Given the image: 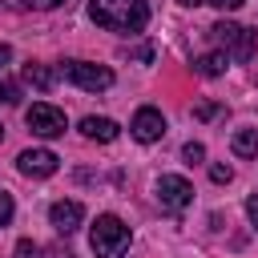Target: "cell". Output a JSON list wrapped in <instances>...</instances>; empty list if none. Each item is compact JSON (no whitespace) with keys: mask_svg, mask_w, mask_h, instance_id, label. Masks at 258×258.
<instances>
[{"mask_svg":"<svg viewBox=\"0 0 258 258\" xmlns=\"http://www.w3.org/2000/svg\"><path fill=\"white\" fill-rule=\"evenodd\" d=\"M89 16L93 24L109 28V32H141L149 24V4L145 0H89Z\"/></svg>","mask_w":258,"mask_h":258,"instance_id":"cell-1","label":"cell"},{"mask_svg":"<svg viewBox=\"0 0 258 258\" xmlns=\"http://www.w3.org/2000/svg\"><path fill=\"white\" fill-rule=\"evenodd\" d=\"M129 238L133 234H129V226L117 214H101L93 222V230H89V246H93L97 258H121L129 250Z\"/></svg>","mask_w":258,"mask_h":258,"instance_id":"cell-2","label":"cell"},{"mask_svg":"<svg viewBox=\"0 0 258 258\" xmlns=\"http://www.w3.org/2000/svg\"><path fill=\"white\" fill-rule=\"evenodd\" d=\"M210 40H214L230 60H250L254 48H258L254 28H242V24H234V20H218V24L210 28Z\"/></svg>","mask_w":258,"mask_h":258,"instance_id":"cell-3","label":"cell"},{"mask_svg":"<svg viewBox=\"0 0 258 258\" xmlns=\"http://www.w3.org/2000/svg\"><path fill=\"white\" fill-rule=\"evenodd\" d=\"M60 77L73 81V85L85 89V93H101V89L113 85V69H105V64H89V60H64V64H60Z\"/></svg>","mask_w":258,"mask_h":258,"instance_id":"cell-4","label":"cell"},{"mask_svg":"<svg viewBox=\"0 0 258 258\" xmlns=\"http://www.w3.org/2000/svg\"><path fill=\"white\" fill-rule=\"evenodd\" d=\"M189 202H194V185L181 173H161L157 177V206L165 214H181Z\"/></svg>","mask_w":258,"mask_h":258,"instance_id":"cell-5","label":"cell"},{"mask_svg":"<svg viewBox=\"0 0 258 258\" xmlns=\"http://www.w3.org/2000/svg\"><path fill=\"white\" fill-rule=\"evenodd\" d=\"M24 121H28V129H32L36 137H60V133L69 129L64 113H60L56 105H48V101H36V105L24 113Z\"/></svg>","mask_w":258,"mask_h":258,"instance_id":"cell-6","label":"cell"},{"mask_svg":"<svg viewBox=\"0 0 258 258\" xmlns=\"http://www.w3.org/2000/svg\"><path fill=\"white\" fill-rule=\"evenodd\" d=\"M129 133L137 137V141H161L165 137V117H161V109H153V105H141L137 113H133V125H129Z\"/></svg>","mask_w":258,"mask_h":258,"instance_id":"cell-7","label":"cell"},{"mask_svg":"<svg viewBox=\"0 0 258 258\" xmlns=\"http://www.w3.org/2000/svg\"><path fill=\"white\" fill-rule=\"evenodd\" d=\"M56 165H60V157H56L52 149H24V153L16 157V169H20L24 177H52Z\"/></svg>","mask_w":258,"mask_h":258,"instance_id":"cell-8","label":"cell"},{"mask_svg":"<svg viewBox=\"0 0 258 258\" xmlns=\"http://www.w3.org/2000/svg\"><path fill=\"white\" fill-rule=\"evenodd\" d=\"M48 222H52V230L56 234H73V230H81V222H85V206L81 202H52V210H48Z\"/></svg>","mask_w":258,"mask_h":258,"instance_id":"cell-9","label":"cell"},{"mask_svg":"<svg viewBox=\"0 0 258 258\" xmlns=\"http://www.w3.org/2000/svg\"><path fill=\"white\" fill-rule=\"evenodd\" d=\"M81 133H85L89 141H117L121 125H117L113 117H85V121H81Z\"/></svg>","mask_w":258,"mask_h":258,"instance_id":"cell-10","label":"cell"},{"mask_svg":"<svg viewBox=\"0 0 258 258\" xmlns=\"http://www.w3.org/2000/svg\"><path fill=\"white\" fill-rule=\"evenodd\" d=\"M56 77H60V69H52V64H28V69H24V81H28L32 89H40V93L52 89Z\"/></svg>","mask_w":258,"mask_h":258,"instance_id":"cell-11","label":"cell"},{"mask_svg":"<svg viewBox=\"0 0 258 258\" xmlns=\"http://www.w3.org/2000/svg\"><path fill=\"white\" fill-rule=\"evenodd\" d=\"M226 64H230V56H226L222 48H218V52H206V56H198V60H194V69H198L202 77H222V73H226Z\"/></svg>","mask_w":258,"mask_h":258,"instance_id":"cell-12","label":"cell"},{"mask_svg":"<svg viewBox=\"0 0 258 258\" xmlns=\"http://www.w3.org/2000/svg\"><path fill=\"white\" fill-rule=\"evenodd\" d=\"M230 149H234V157H258V129H238Z\"/></svg>","mask_w":258,"mask_h":258,"instance_id":"cell-13","label":"cell"},{"mask_svg":"<svg viewBox=\"0 0 258 258\" xmlns=\"http://www.w3.org/2000/svg\"><path fill=\"white\" fill-rule=\"evenodd\" d=\"M222 113H226V105H214V101H202V105L194 109L198 121H214V117H222Z\"/></svg>","mask_w":258,"mask_h":258,"instance_id":"cell-14","label":"cell"},{"mask_svg":"<svg viewBox=\"0 0 258 258\" xmlns=\"http://www.w3.org/2000/svg\"><path fill=\"white\" fill-rule=\"evenodd\" d=\"M181 157H185L189 165H198V161L206 157V145H202V141H185V145H181Z\"/></svg>","mask_w":258,"mask_h":258,"instance_id":"cell-15","label":"cell"},{"mask_svg":"<svg viewBox=\"0 0 258 258\" xmlns=\"http://www.w3.org/2000/svg\"><path fill=\"white\" fill-rule=\"evenodd\" d=\"M20 101V85L16 81H0V105H16Z\"/></svg>","mask_w":258,"mask_h":258,"instance_id":"cell-16","label":"cell"},{"mask_svg":"<svg viewBox=\"0 0 258 258\" xmlns=\"http://www.w3.org/2000/svg\"><path fill=\"white\" fill-rule=\"evenodd\" d=\"M12 258H40V246H36L32 238H20L16 250H12Z\"/></svg>","mask_w":258,"mask_h":258,"instance_id":"cell-17","label":"cell"},{"mask_svg":"<svg viewBox=\"0 0 258 258\" xmlns=\"http://www.w3.org/2000/svg\"><path fill=\"white\" fill-rule=\"evenodd\" d=\"M210 177H214L218 185H226V181L234 177V169H230V165H210Z\"/></svg>","mask_w":258,"mask_h":258,"instance_id":"cell-18","label":"cell"},{"mask_svg":"<svg viewBox=\"0 0 258 258\" xmlns=\"http://www.w3.org/2000/svg\"><path fill=\"white\" fill-rule=\"evenodd\" d=\"M246 218H250V226L258 230V194H250V198H246Z\"/></svg>","mask_w":258,"mask_h":258,"instance_id":"cell-19","label":"cell"},{"mask_svg":"<svg viewBox=\"0 0 258 258\" xmlns=\"http://www.w3.org/2000/svg\"><path fill=\"white\" fill-rule=\"evenodd\" d=\"M8 218H12V194H4V189H0V226H4Z\"/></svg>","mask_w":258,"mask_h":258,"instance_id":"cell-20","label":"cell"},{"mask_svg":"<svg viewBox=\"0 0 258 258\" xmlns=\"http://www.w3.org/2000/svg\"><path fill=\"white\" fill-rule=\"evenodd\" d=\"M206 4H214V8H222V12H238L246 0H206Z\"/></svg>","mask_w":258,"mask_h":258,"instance_id":"cell-21","label":"cell"},{"mask_svg":"<svg viewBox=\"0 0 258 258\" xmlns=\"http://www.w3.org/2000/svg\"><path fill=\"white\" fill-rule=\"evenodd\" d=\"M40 254H44V258H73L69 246H48V250H40Z\"/></svg>","mask_w":258,"mask_h":258,"instance_id":"cell-22","label":"cell"},{"mask_svg":"<svg viewBox=\"0 0 258 258\" xmlns=\"http://www.w3.org/2000/svg\"><path fill=\"white\" fill-rule=\"evenodd\" d=\"M40 12H52V8H60V4H69V0H32Z\"/></svg>","mask_w":258,"mask_h":258,"instance_id":"cell-23","label":"cell"},{"mask_svg":"<svg viewBox=\"0 0 258 258\" xmlns=\"http://www.w3.org/2000/svg\"><path fill=\"white\" fill-rule=\"evenodd\" d=\"M8 60H12V44H4V40H0V69H4Z\"/></svg>","mask_w":258,"mask_h":258,"instance_id":"cell-24","label":"cell"},{"mask_svg":"<svg viewBox=\"0 0 258 258\" xmlns=\"http://www.w3.org/2000/svg\"><path fill=\"white\" fill-rule=\"evenodd\" d=\"M177 4H185V8H198V4H206V0H177Z\"/></svg>","mask_w":258,"mask_h":258,"instance_id":"cell-25","label":"cell"},{"mask_svg":"<svg viewBox=\"0 0 258 258\" xmlns=\"http://www.w3.org/2000/svg\"><path fill=\"white\" fill-rule=\"evenodd\" d=\"M0 141H4V129H0Z\"/></svg>","mask_w":258,"mask_h":258,"instance_id":"cell-26","label":"cell"}]
</instances>
